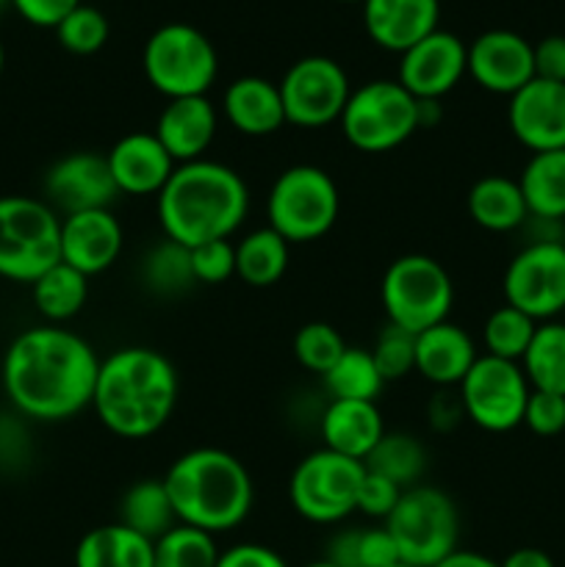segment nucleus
Listing matches in <instances>:
<instances>
[{
  "label": "nucleus",
  "instance_id": "nucleus-4",
  "mask_svg": "<svg viewBox=\"0 0 565 567\" xmlns=\"http://www.w3.org/2000/svg\"><path fill=\"white\" fill-rule=\"evenodd\" d=\"M181 524L222 535L247 520L253 509V476L236 454L203 446L181 454L164 476Z\"/></svg>",
  "mask_w": 565,
  "mask_h": 567
},
{
  "label": "nucleus",
  "instance_id": "nucleus-1",
  "mask_svg": "<svg viewBox=\"0 0 565 567\" xmlns=\"http://www.w3.org/2000/svg\"><path fill=\"white\" fill-rule=\"evenodd\" d=\"M97 371L100 358L86 338L61 324H39L9 343L0 374L17 413L59 424L92 408Z\"/></svg>",
  "mask_w": 565,
  "mask_h": 567
},
{
  "label": "nucleus",
  "instance_id": "nucleus-30",
  "mask_svg": "<svg viewBox=\"0 0 565 567\" xmlns=\"http://www.w3.org/2000/svg\"><path fill=\"white\" fill-rule=\"evenodd\" d=\"M138 280L155 297H183L194 286H199L197 277H194L192 249L164 236L155 247L144 252L142 264H138Z\"/></svg>",
  "mask_w": 565,
  "mask_h": 567
},
{
  "label": "nucleus",
  "instance_id": "nucleus-18",
  "mask_svg": "<svg viewBox=\"0 0 565 567\" xmlns=\"http://www.w3.org/2000/svg\"><path fill=\"white\" fill-rule=\"evenodd\" d=\"M507 125L530 153L565 150V83L532 78L510 97Z\"/></svg>",
  "mask_w": 565,
  "mask_h": 567
},
{
  "label": "nucleus",
  "instance_id": "nucleus-15",
  "mask_svg": "<svg viewBox=\"0 0 565 567\" xmlns=\"http://www.w3.org/2000/svg\"><path fill=\"white\" fill-rule=\"evenodd\" d=\"M469 75V44L452 31H432L399 55L397 81L415 100H443Z\"/></svg>",
  "mask_w": 565,
  "mask_h": 567
},
{
  "label": "nucleus",
  "instance_id": "nucleus-39",
  "mask_svg": "<svg viewBox=\"0 0 565 567\" xmlns=\"http://www.w3.org/2000/svg\"><path fill=\"white\" fill-rule=\"evenodd\" d=\"M53 31L61 48L72 55L100 53L111 37L109 17H105L97 6H86V3L72 9L70 14L53 28Z\"/></svg>",
  "mask_w": 565,
  "mask_h": 567
},
{
  "label": "nucleus",
  "instance_id": "nucleus-56",
  "mask_svg": "<svg viewBox=\"0 0 565 567\" xmlns=\"http://www.w3.org/2000/svg\"><path fill=\"white\" fill-rule=\"evenodd\" d=\"M6 6H11V0H0V11H3Z\"/></svg>",
  "mask_w": 565,
  "mask_h": 567
},
{
  "label": "nucleus",
  "instance_id": "nucleus-36",
  "mask_svg": "<svg viewBox=\"0 0 565 567\" xmlns=\"http://www.w3.org/2000/svg\"><path fill=\"white\" fill-rule=\"evenodd\" d=\"M321 382H325L327 396L343 399V402H377L386 388L371 352L360 347H347V352L321 377Z\"/></svg>",
  "mask_w": 565,
  "mask_h": 567
},
{
  "label": "nucleus",
  "instance_id": "nucleus-51",
  "mask_svg": "<svg viewBox=\"0 0 565 567\" xmlns=\"http://www.w3.org/2000/svg\"><path fill=\"white\" fill-rule=\"evenodd\" d=\"M441 122V100H419V131Z\"/></svg>",
  "mask_w": 565,
  "mask_h": 567
},
{
  "label": "nucleus",
  "instance_id": "nucleus-40",
  "mask_svg": "<svg viewBox=\"0 0 565 567\" xmlns=\"http://www.w3.org/2000/svg\"><path fill=\"white\" fill-rule=\"evenodd\" d=\"M294 358L310 374L325 377L332 365L338 363L343 352H347V341L341 332L327 321H308L294 336Z\"/></svg>",
  "mask_w": 565,
  "mask_h": 567
},
{
  "label": "nucleus",
  "instance_id": "nucleus-45",
  "mask_svg": "<svg viewBox=\"0 0 565 567\" xmlns=\"http://www.w3.org/2000/svg\"><path fill=\"white\" fill-rule=\"evenodd\" d=\"M17 14L37 28H55L81 0H11Z\"/></svg>",
  "mask_w": 565,
  "mask_h": 567
},
{
  "label": "nucleus",
  "instance_id": "nucleus-34",
  "mask_svg": "<svg viewBox=\"0 0 565 567\" xmlns=\"http://www.w3.org/2000/svg\"><path fill=\"white\" fill-rule=\"evenodd\" d=\"M363 465L408 491V487L421 485V476L427 471V449L421 446L419 437L408 432H386L363 460Z\"/></svg>",
  "mask_w": 565,
  "mask_h": 567
},
{
  "label": "nucleus",
  "instance_id": "nucleus-13",
  "mask_svg": "<svg viewBox=\"0 0 565 567\" xmlns=\"http://www.w3.org/2000/svg\"><path fill=\"white\" fill-rule=\"evenodd\" d=\"M288 125L316 131L341 120L352 94L347 70L330 55H305L294 61L277 83Z\"/></svg>",
  "mask_w": 565,
  "mask_h": 567
},
{
  "label": "nucleus",
  "instance_id": "nucleus-47",
  "mask_svg": "<svg viewBox=\"0 0 565 567\" xmlns=\"http://www.w3.org/2000/svg\"><path fill=\"white\" fill-rule=\"evenodd\" d=\"M216 567H288L286 559L269 546L260 543H238V546L227 548L219 554Z\"/></svg>",
  "mask_w": 565,
  "mask_h": 567
},
{
  "label": "nucleus",
  "instance_id": "nucleus-5",
  "mask_svg": "<svg viewBox=\"0 0 565 567\" xmlns=\"http://www.w3.org/2000/svg\"><path fill=\"white\" fill-rule=\"evenodd\" d=\"M61 264V216L44 199L0 197V277L33 286Z\"/></svg>",
  "mask_w": 565,
  "mask_h": 567
},
{
  "label": "nucleus",
  "instance_id": "nucleus-48",
  "mask_svg": "<svg viewBox=\"0 0 565 567\" xmlns=\"http://www.w3.org/2000/svg\"><path fill=\"white\" fill-rule=\"evenodd\" d=\"M427 419H430L432 430H454V426L465 419L458 391H454V388H438L435 396L430 399V408H427Z\"/></svg>",
  "mask_w": 565,
  "mask_h": 567
},
{
  "label": "nucleus",
  "instance_id": "nucleus-27",
  "mask_svg": "<svg viewBox=\"0 0 565 567\" xmlns=\"http://www.w3.org/2000/svg\"><path fill=\"white\" fill-rule=\"evenodd\" d=\"M75 567H155L153 540L116 524L94 526L75 548Z\"/></svg>",
  "mask_w": 565,
  "mask_h": 567
},
{
  "label": "nucleus",
  "instance_id": "nucleus-19",
  "mask_svg": "<svg viewBox=\"0 0 565 567\" xmlns=\"http://www.w3.org/2000/svg\"><path fill=\"white\" fill-rule=\"evenodd\" d=\"M122 225L111 208L61 216V264L94 277L116 264L122 252Z\"/></svg>",
  "mask_w": 565,
  "mask_h": 567
},
{
  "label": "nucleus",
  "instance_id": "nucleus-31",
  "mask_svg": "<svg viewBox=\"0 0 565 567\" xmlns=\"http://www.w3.org/2000/svg\"><path fill=\"white\" fill-rule=\"evenodd\" d=\"M288 247L291 244L277 236L269 225L247 233L236 244V277L249 288L275 286L288 269Z\"/></svg>",
  "mask_w": 565,
  "mask_h": 567
},
{
  "label": "nucleus",
  "instance_id": "nucleus-23",
  "mask_svg": "<svg viewBox=\"0 0 565 567\" xmlns=\"http://www.w3.org/2000/svg\"><path fill=\"white\" fill-rule=\"evenodd\" d=\"M476 358L474 338L452 321H441L415 336V374L435 388H458Z\"/></svg>",
  "mask_w": 565,
  "mask_h": 567
},
{
  "label": "nucleus",
  "instance_id": "nucleus-25",
  "mask_svg": "<svg viewBox=\"0 0 565 567\" xmlns=\"http://www.w3.org/2000/svg\"><path fill=\"white\" fill-rule=\"evenodd\" d=\"M319 435L325 449L363 463L371 449L386 435V424L374 402L330 399L319 413Z\"/></svg>",
  "mask_w": 565,
  "mask_h": 567
},
{
  "label": "nucleus",
  "instance_id": "nucleus-28",
  "mask_svg": "<svg viewBox=\"0 0 565 567\" xmlns=\"http://www.w3.org/2000/svg\"><path fill=\"white\" fill-rule=\"evenodd\" d=\"M530 216L543 221H565V150L532 153L518 175Z\"/></svg>",
  "mask_w": 565,
  "mask_h": 567
},
{
  "label": "nucleus",
  "instance_id": "nucleus-42",
  "mask_svg": "<svg viewBox=\"0 0 565 567\" xmlns=\"http://www.w3.org/2000/svg\"><path fill=\"white\" fill-rule=\"evenodd\" d=\"M192 266L199 286H222L236 277V244L230 238L199 244L192 249Z\"/></svg>",
  "mask_w": 565,
  "mask_h": 567
},
{
  "label": "nucleus",
  "instance_id": "nucleus-3",
  "mask_svg": "<svg viewBox=\"0 0 565 567\" xmlns=\"http://www.w3.org/2000/svg\"><path fill=\"white\" fill-rule=\"evenodd\" d=\"M155 199L164 236L188 249L227 241L249 214L244 177L227 164L208 158L177 164Z\"/></svg>",
  "mask_w": 565,
  "mask_h": 567
},
{
  "label": "nucleus",
  "instance_id": "nucleus-2",
  "mask_svg": "<svg viewBox=\"0 0 565 567\" xmlns=\"http://www.w3.org/2000/svg\"><path fill=\"white\" fill-rule=\"evenodd\" d=\"M181 380L164 352L122 347L100 360L92 410L100 424L125 441H144L175 415Z\"/></svg>",
  "mask_w": 565,
  "mask_h": 567
},
{
  "label": "nucleus",
  "instance_id": "nucleus-8",
  "mask_svg": "<svg viewBox=\"0 0 565 567\" xmlns=\"http://www.w3.org/2000/svg\"><path fill=\"white\" fill-rule=\"evenodd\" d=\"M380 302L388 324L419 332L449 321L454 286L441 260L430 255H402L386 269L380 282Z\"/></svg>",
  "mask_w": 565,
  "mask_h": 567
},
{
  "label": "nucleus",
  "instance_id": "nucleus-11",
  "mask_svg": "<svg viewBox=\"0 0 565 567\" xmlns=\"http://www.w3.org/2000/svg\"><path fill=\"white\" fill-rule=\"evenodd\" d=\"M366 465L360 460L319 449L299 460L288 482V498L299 518L319 526H332L347 520L358 507L360 482Z\"/></svg>",
  "mask_w": 565,
  "mask_h": 567
},
{
  "label": "nucleus",
  "instance_id": "nucleus-12",
  "mask_svg": "<svg viewBox=\"0 0 565 567\" xmlns=\"http://www.w3.org/2000/svg\"><path fill=\"white\" fill-rule=\"evenodd\" d=\"M530 393L532 388L521 363L491 358V354H480L458 385L465 421L496 435L524 424Z\"/></svg>",
  "mask_w": 565,
  "mask_h": 567
},
{
  "label": "nucleus",
  "instance_id": "nucleus-6",
  "mask_svg": "<svg viewBox=\"0 0 565 567\" xmlns=\"http://www.w3.org/2000/svg\"><path fill=\"white\" fill-rule=\"evenodd\" d=\"M142 66L150 86L166 100L205 97L219 75V53L199 28L166 22L150 33Z\"/></svg>",
  "mask_w": 565,
  "mask_h": 567
},
{
  "label": "nucleus",
  "instance_id": "nucleus-10",
  "mask_svg": "<svg viewBox=\"0 0 565 567\" xmlns=\"http://www.w3.org/2000/svg\"><path fill=\"white\" fill-rule=\"evenodd\" d=\"M338 125L360 153H391L419 131V100L399 81H369L352 89Z\"/></svg>",
  "mask_w": 565,
  "mask_h": 567
},
{
  "label": "nucleus",
  "instance_id": "nucleus-21",
  "mask_svg": "<svg viewBox=\"0 0 565 567\" xmlns=\"http://www.w3.org/2000/svg\"><path fill=\"white\" fill-rule=\"evenodd\" d=\"M441 22V0H363V25L371 42L388 53L413 48Z\"/></svg>",
  "mask_w": 565,
  "mask_h": 567
},
{
  "label": "nucleus",
  "instance_id": "nucleus-46",
  "mask_svg": "<svg viewBox=\"0 0 565 567\" xmlns=\"http://www.w3.org/2000/svg\"><path fill=\"white\" fill-rule=\"evenodd\" d=\"M535 53V78L543 81L565 83V37H543L541 42L532 44Z\"/></svg>",
  "mask_w": 565,
  "mask_h": 567
},
{
  "label": "nucleus",
  "instance_id": "nucleus-7",
  "mask_svg": "<svg viewBox=\"0 0 565 567\" xmlns=\"http://www.w3.org/2000/svg\"><path fill=\"white\" fill-rule=\"evenodd\" d=\"M341 210L336 181L321 166H288L271 183L266 197V219L288 244H310L332 230Z\"/></svg>",
  "mask_w": 565,
  "mask_h": 567
},
{
  "label": "nucleus",
  "instance_id": "nucleus-41",
  "mask_svg": "<svg viewBox=\"0 0 565 567\" xmlns=\"http://www.w3.org/2000/svg\"><path fill=\"white\" fill-rule=\"evenodd\" d=\"M369 352L386 382L404 380V377L415 371V336L413 332L402 330V327H382L374 347H371Z\"/></svg>",
  "mask_w": 565,
  "mask_h": 567
},
{
  "label": "nucleus",
  "instance_id": "nucleus-50",
  "mask_svg": "<svg viewBox=\"0 0 565 567\" xmlns=\"http://www.w3.org/2000/svg\"><path fill=\"white\" fill-rule=\"evenodd\" d=\"M435 567H502V565L480 551H463V548H458V551L449 554V557L441 559Z\"/></svg>",
  "mask_w": 565,
  "mask_h": 567
},
{
  "label": "nucleus",
  "instance_id": "nucleus-53",
  "mask_svg": "<svg viewBox=\"0 0 565 567\" xmlns=\"http://www.w3.org/2000/svg\"><path fill=\"white\" fill-rule=\"evenodd\" d=\"M3 66H6V50H3V42H0V75H3Z\"/></svg>",
  "mask_w": 565,
  "mask_h": 567
},
{
  "label": "nucleus",
  "instance_id": "nucleus-9",
  "mask_svg": "<svg viewBox=\"0 0 565 567\" xmlns=\"http://www.w3.org/2000/svg\"><path fill=\"white\" fill-rule=\"evenodd\" d=\"M382 526L397 543L399 559L408 565L435 567L449 554L458 551V504L438 487H408Z\"/></svg>",
  "mask_w": 565,
  "mask_h": 567
},
{
  "label": "nucleus",
  "instance_id": "nucleus-22",
  "mask_svg": "<svg viewBox=\"0 0 565 567\" xmlns=\"http://www.w3.org/2000/svg\"><path fill=\"white\" fill-rule=\"evenodd\" d=\"M216 131H219V116L205 94V97L170 100L158 114L153 133L175 164H192L205 158Z\"/></svg>",
  "mask_w": 565,
  "mask_h": 567
},
{
  "label": "nucleus",
  "instance_id": "nucleus-38",
  "mask_svg": "<svg viewBox=\"0 0 565 567\" xmlns=\"http://www.w3.org/2000/svg\"><path fill=\"white\" fill-rule=\"evenodd\" d=\"M153 554L155 567H216L222 551L214 535L177 524L153 543Z\"/></svg>",
  "mask_w": 565,
  "mask_h": 567
},
{
  "label": "nucleus",
  "instance_id": "nucleus-20",
  "mask_svg": "<svg viewBox=\"0 0 565 567\" xmlns=\"http://www.w3.org/2000/svg\"><path fill=\"white\" fill-rule=\"evenodd\" d=\"M105 161H109L116 192L131 194V197H150V194L158 197L177 166L164 144L155 138V133L147 131H133L122 136L105 153Z\"/></svg>",
  "mask_w": 565,
  "mask_h": 567
},
{
  "label": "nucleus",
  "instance_id": "nucleus-49",
  "mask_svg": "<svg viewBox=\"0 0 565 567\" xmlns=\"http://www.w3.org/2000/svg\"><path fill=\"white\" fill-rule=\"evenodd\" d=\"M502 567H554V559L541 548H515L513 554L504 557Z\"/></svg>",
  "mask_w": 565,
  "mask_h": 567
},
{
  "label": "nucleus",
  "instance_id": "nucleus-33",
  "mask_svg": "<svg viewBox=\"0 0 565 567\" xmlns=\"http://www.w3.org/2000/svg\"><path fill=\"white\" fill-rule=\"evenodd\" d=\"M521 369L532 391L565 396V321L537 324L535 338L521 358Z\"/></svg>",
  "mask_w": 565,
  "mask_h": 567
},
{
  "label": "nucleus",
  "instance_id": "nucleus-14",
  "mask_svg": "<svg viewBox=\"0 0 565 567\" xmlns=\"http://www.w3.org/2000/svg\"><path fill=\"white\" fill-rule=\"evenodd\" d=\"M504 305L537 324L565 313V247L559 241H530L504 269Z\"/></svg>",
  "mask_w": 565,
  "mask_h": 567
},
{
  "label": "nucleus",
  "instance_id": "nucleus-37",
  "mask_svg": "<svg viewBox=\"0 0 565 567\" xmlns=\"http://www.w3.org/2000/svg\"><path fill=\"white\" fill-rule=\"evenodd\" d=\"M537 321L530 319L521 310L502 305L487 316L485 327H482V343H485V354L499 360H510V363H521V358L530 349L532 338H535Z\"/></svg>",
  "mask_w": 565,
  "mask_h": 567
},
{
  "label": "nucleus",
  "instance_id": "nucleus-57",
  "mask_svg": "<svg viewBox=\"0 0 565 567\" xmlns=\"http://www.w3.org/2000/svg\"><path fill=\"white\" fill-rule=\"evenodd\" d=\"M391 567H415V565H408V563H397V565H391Z\"/></svg>",
  "mask_w": 565,
  "mask_h": 567
},
{
  "label": "nucleus",
  "instance_id": "nucleus-43",
  "mask_svg": "<svg viewBox=\"0 0 565 567\" xmlns=\"http://www.w3.org/2000/svg\"><path fill=\"white\" fill-rule=\"evenodd\" d=\"M402 493L404 491L397 485V482L386 480V476H380V474H374V471L366 468L363 482H360L358 507H355V513L366 515V518L386 520L388 515L393 513V507L399 504Z\"/></svg>",
  "mask_w": 565,
  "mask_h": 567
},
{
  "label": "nucleus",
  "instance_id": "nucleus-32",
  "mask_svg": "<svg viewBox=\"0 0 565 567\" xmlns=\"http://www.w3.org/2000/svg\"><path fill=\"white\" fill-rule=\"evenodd\" d=\"M33 305L50 324L75 319L89 299V277L66 264H55L31 286Z\"/></svg>",
  "mask_w": 565,
  "mask_h": 567
},
{
  "label": "nucleus",
  "instance_id": "nucleus-52",
  "mask_svg": "<svg viewBox=\"0 0 565 567\" xmlns=\"http://www.w3.org/2000/svg\"><path fill=\"white\" fill-rule=\"evenodd\" d=\"M305 567H336V565L327 563V559H316V563H308Z\"/></svg>",
  "mask_w": 565,
  "mask_h": 567
},
{
  "label": "nucleus",
  "instance_id": "nucleus-55",
  "mask_svg": "<svg viewBox=\"0 0 565 567\" xmlns=\"http://www.w3.org/2000/svg\"><path fill=\"white\" fill-rule=\"evenodd\" d=\"M338 3H360V6H363V0H338Z\"/></svg>",
  "mask_w": 565,
  "mask_h": 567
},
{
  "label": "nucleus",
  "instance_id": "nucleus-17",
  "mask_svg": "<svg viewBox=\"0 0 565 567\" xmlns=\"http://www.w3.org/2000/svg\"><path fill=\"white\" fill-rule=\"evenodd\" d=\"M469 78L491 94L513 97L535 78V53L521 33L493 28L469 44Z\"/></svg>",
  "mask_w": 565,
  "mask_h": 567
},
{
  "label": "nucleus",
  "instance_id": "nucleus-54",
  "mask_svg": "<svg viewBox=\"0 0 565 567\" xmlns=\"http://www.w3.org/2000/svg\"><path fill=\"white\" fill-rule=\"evenodd\" d=\"M559 244H563V247H565V221H563V233H559Z\"/></svg>",
  "mask_w": 565,
  "mask_h": 567
},
{
  "label": "nucleus",
  "instance_id": "nucleus-44",
  "mask_svg": "<svg viewBox=\"0 0 565 567\" xmlns=\"http://www.w3.org/2000/svg\"><path fill=\"white\" fill-rule=\"evenodd\" d=\"M524 424L541 437H554L565 430V396L546 391H532L524 410Z\"/></svg>",
  "mask_w": 565,
  "mask_h": 567
},
{
  "label": "nucleus",
  "instance_id": "nucleus-26",
  "mask_svg": "<svg viewBox=\"0 0 565 567\" xmlns=\"http://www.w3.org/2000/svg\"><path fill=\"white\" fill-rule=\"evenodd\" d=\"M469 216L487 233L521 230L530 219L518 181L504 175H485L471 186Z\"/></svg>",
  "mask_w": 565,
  "mask_h": 567
},
{
  "label": "nucleus",
  "instance_id": "nucleus-29",
  "mask_svg": "<svg viewBox=\"0 0 565 567\" xmlns=\"http://www.w3.org/2000/svg\"><path fill=\"white\" fill-rule=\"evenodd\" d=\"M120 524L147 540H161L177 520L164 480H138L125 491L120 502Z\"/></svg>",
  "mask_w": 565,
  "mask_h": 567
},
{
  "label": "nucleus",
  "instance_id": "nucleus-24",
  "mask_svg": "<svg viewBox=\"0 0 565 567\" xmlns=\"http://www.w3.org/2000/svg\"><path fill=\"white\" fill-rule=\"evenodd\" d=\"M222 114L230 122L233 131L253 138L271 136L282 125H288L280 89L260 75L236 78L222 94Z\"/></svg>",
  "mask_w": 565,
  "mask_h": 567
},
{
  "label": "nucleus",
  "instance_id": "nucleus-16",
  "mask_svg": "<svg viewBox=\"0 0 565 567\" xmlns=\"http://www.w3.org/2000/svg\"><path fill=\"white\" fill-rule=\"evenodd\" d=\"M116 194L105 155L89 150L64 155L44 175V203L61 216L111 208Z\"/></svg>",
  "mask_w": 565,
  "mask_h": 567
},
{
  "label": "nucleus",
  "instance_id": "nucleus-58",
  "mask_svg": "<svg viewBox=\"0 0 565 567\" xmlns=\"http://www.w3.org/2000/svg\"><path fill=\"white\" fill-rule=\"evenodd\" d=\"M563 316H565V313H563Z\"/></svg>",
  "mask_w": 565,
  "mask_h": 567
},
{
  "label": "nucleus",
  "instance_id": "nucleus-35",
  "mask_svg": "<svg viewBox=\"0 0 565 567\" xmlns=\"http://www.w3.org/2000/svg\"><path fill=\"white\" fill-rule=\"evenodd\" d=\"M325 559L336 567H391L402 563L397 551V543L388 535L386 526L341 529L327 543Z\"/></svg>",
  "mask_w": 565,
  "mask_h": 567
}]
</instances>
